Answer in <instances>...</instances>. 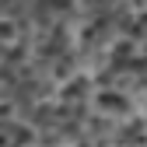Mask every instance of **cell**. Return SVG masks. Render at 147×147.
<instances>
[{
    "mask_svg": "<svg viewBox=\"0 0 147 147\" xmlns=\"http://www.w3.org/2000/svg\"><path fill=\"white\" fill-rule=\"evenodd\" d=\"M98 109L105 116H119V112H130V102H126V95H119V91H102L98 95Z\"/></svg>",
    "mask_w": 147,
    "mask_h": 147,
    "instance_id": "cell-1",
    "label": "cell"
}]
</instances>
